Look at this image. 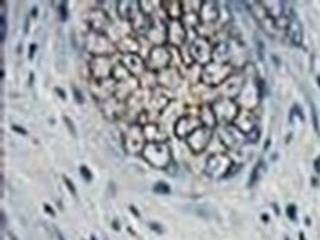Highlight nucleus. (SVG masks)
Returning a JSON list of instances; mask_svg holds the SVG:
<instances>
[{"label":"nucleus","instance_id":"nucleus-1","mask_svg":"<svg viewBox=\"0 0 320 240\" xmlns=\"http://www.w3.org/2000/svg\"><path fill=\"white\" fill-rule=\"evenodd\" d=\"M233 74V66L230 64H217L211 62L205 65L201 71V80L209 87H217L224 84Z\"/></svg>","mask_w":320,"mask_h":240},{"label":"nucleus","instance_id":"nucleus-2","mask_svg":"<svg viewBox=\"0 0 320 240\" xmlns=\"http://www.w3.org/2000/svg\"><path fill=\"white\" fill-rule=\"evenodd\" d=\"M146 161L160 170H167L171 161V149L167 143H146L144 152H142Z\"/></svg>","mask_w":320,"mask_h":240},{"label":"nucleus","instance_id":"nucleus-3","mask_svg":"<svg viewBox=\"0 0 320 240\" xmlns=\"http://www.w3.org/2000/svg\"><path fill=\"white\" fill-rule=\"evenodd\" d=\"M86 49L93 56H111L115 50V46L111 43V40L103 32L90 31L86 40Z\"/></svg>","mask_w":320,"mask_h":240},{"label":"nucleus","instance_id":"nucleus-4","mask_svg":"<svg viewBox=\"0 0 320 240\" xmlns=\"http://www.w3.org/2000/svg\"><path fill=\"white\" fill-rule=\"evenodd\" d=\"M232 168L233 162L226 153H214L208 158L205 173L212 178H224L229 177Z\"/></svg>","mask_w":320,"mask_h":240},{"label":"nucleus","instance_id":"nucleus-5","mask_svg":"<svg viewBox=\"0 0 320 240\" xmlns=\"http://www.w3.org/2000/svg\"><path fill=\"white\" fill-rule=\"evenodd\" d=\"M211 106H212V111H214V115L217 118V123H222L224 126L233 124L240 112L238 103L233 99H227V97H223V99L214 102Z\"/></svg>","mask_w":320,"mask_h":240},{"label":"nucleus","instance_id":"nucleus-6","mask_svg":"<svg viewBox=\"0 0 320 240\" xmlns=\"http://www.w3.org/2000/svg\"><path fill=\"white\" fill-rule=\"evenodd\" d=\"M212 50H214V48L211 46V43L205 37H196L189 48L192 61H195L202 66L212 62Z\"/></svg>","mask_w":320,"mask_h":240},{"label":"nucleus","instance_id":"nucleus-7","mask_svg":"<svg viewBox=\"0 0 320 240\" xmlns=\"http://www.w3.org/2000/svg\"><path fill=\"white\" fill-rule=\"evenodd\" d=\"M145 134H144V127H140L139 124L131 126L127 133L124 134V147L128 153H142L146 146L145 143Z\"/></svg>","mask_w":320,"mask_h":240},{"label":"nucleus","instance_id":"nucleus-8","mask_svg":"<svg viewBox=\"0 0 320 240\" xmlns=\"http://www.w3.org/2000/svg\"><path fill=\"white\" fill-rule=\"evenodd\" d=\"M171 61V55L165 46H154L148 53V68L152 71H164L167 69Z\"/></svg>","mask_w":320,"mask_h":240},{"label":"nucleus","instance_id":"nucleus-9","mask_svg":"<svg viewBox=\"0 0 320 240\" xmlns=\"http://www.w3.org/2000/svg\"><path fill=\"white\" fill-rule=\"evenodd\" d=\"M202 127L201 118L196 115H183L174 126V134L179 139H188L193 131Z\"/></svg>","mask_w":320,"mask_h":240},{"label":"nucleus","instance_id":"nucleus-10","mask_svg":"<svg viewBox=\"0 0 320 240\" xmlns=\"http://www.w3.org/2000/svg\"><path fill=\"white\" fill-rule=\"evenodd\" d=\"M211 137H212V130L209 127L202 126L186 139V143H188V146L191 147L192 152L201 153L208 147V144L211 142Z\"/></svg>","mask_w":320,"mask_h":240},{"label":"nucleus","instance_id":"nucleus-11","mask_svg":"<svg viewBox=\"0 0 320 240\" xmlns=\"http://www.w3.org/2000/svg\"><path fill=\"white\" fill-rule=\"evenodd\" d=\"M115 65L111 62V56H93L90 62L92 75L96 80H106L112 75V69Z\"/></svg>","mask_w":320,"mask_h":240},{"label":"nucleus","instance_id":"nucleus-12","mask_svg":"<svg viewBox=\"0 0 320 240\" xmlns=\"http://www.w3.org/2000/svg\"><path fill=\"white\" fill-rule=\"evenodd\" d=\"M167 40L173 46H182L186 42V27L180 19L170 21L167 27Z\"/></svg>","mask_w":320,"mask_h":240},{"label":"nucleus","instance_id":"nucleus-13","mask_svg":"<svg viewBox=\"0 0 320 240\" xmlns=\"http://www.w3.org/2000/svg\"><path fill=\"white\" fill-rule=\"evenodd\" d=\"M220 139L226 147H236L246 140V136L239 131L233 124H229L220 130Z\"/></svg>","mask_w":320,"mask_h":240},{"label":"nucleus","instance_id":"nucleus-14","mask_svg":"<svg viewBox=\"0 0 320 240\" xmlns=\"http://www.w3.org/2000/svg\"><path fill=\"white\" fill-rule=\"evenodd\" d=\"M233 126L246 136V134H250L253 130L257 128L256 127V116L250 111H242V112H239L238 118L235 119Z\"/></svg>","mask_w":320,"mask_h":240},{"label":"nucleus","instance_id":"nucleus-15","mask_svg":"<svg viewBox=\"0 0 320 240\" xmlns=\"http://www.w3.org/2000/svg\"><path fill=\"white\" fill-rule=\"evenodd\" d=\"M199 21L204 24H212L220 18V9L216 2H202L199 9Z\"/></svg>","mask_w":320,"mask_h":240},{"label":"nucleus","instance_id":"nucleus-16","mask_svg":"<svg viewBox=\"0 0 320 240\" xmlns=\"http://www.w3.org/2000/svg\"><path fill=\"white\" fill-rule=\"evenodd\" d=\"M139 2H130V0H123V2H117V14L124 21H134L137 18V14H140Z\"/></svg>","mask_w":320,"mask_h":240},{"label":"nucleus","instance_id":"nucleus-17","mask_svg":"<svg viewBox=\"0 0 320 240\" xmlns=\"http://www.w3.org/2000/svg\"><path fill=\"white\" fill-rule=\"evenodd\" d=\"M123 65L130 71V74L134 75H140L145 71V62L137 53H124L121 58Z\"/></svg>","mask_w":320,"mask_h":240},{"label":"nucleus","instance_id":"nucleus-18","mask_svg":"<svg viewBox=\"0 0 320 240\" xmlns=\"http://www.w3.org/2000/svg\"><path fill=\"white\" fill-rule=\"evenodd\" d=\"M287 32H288V38L291 40V43L294 46H301L303 38H304V32H303V25H301V22L298 21V18L295 15L291 18V22H289V27H288Z\"/></svg>","mask_w":320,"mask_h":240},{"label":"nucleus","instance_id":"nucleus-19","mask_svg":"<svg viewBox=\"0 0 320 240\" xmlns=\"http://www.w3.org/2000/svg\"><path fill=\"white\" fill-rule=\"evenodd\" d=\"M144 134H145V139L149 140V143H165L167 140V134L157 124H145Z\"/></svg>","mask_w":320,"mask_h":240},{"label":"nucleus","instance_id":"nucleus-20","mask_svg":"<svg viewBox=\"0 0 320 240\" xmlns=\"http://www.w3.org/2000/svg\"><path fill=\"white\" fill-rule=\"evenodd\" d=\"M232 59L230 55V48L227 43L222 42L219 43L214 50H212V62H217V64H229V61Z\"/></svg>","mask_w":320,"mask_h":240},{"label":"nucleus","instance_id":"nucleus-21","mask_svg":"<svg viewBox=\"0 0 320 240\" xmlns=\"http://www.w3.org/2000/svg\"><path fill=\"white\" fill-rule=\"evenodd\" d=\"M160 31L161 32H165L167 28L164 30V25L162 22H152L148 28V38L151 40L152 43H155V46H162V43L165 42L167 38H164L162 35H160Z\"/></svg>","mask_w":320,"mask_h":240},{"label":"nucleus","instance_id":"nucleus-22","mask_svg":"<svg viewBox=\"0 0 320 240\" xmlns=\"http://www.w3.org/2000/svg\"><path fill=\"white\" fill-rule=\"evenodd\" d=\"M261 3H263V6L266 8L269 16H270L272 19H274V21L285 15V8H283V6H285V3H283V2H276V0H270V2H261Z\"/></svg>","mask_w":320,"mask_h":240},{"label":"nucleus","instance_id":"nucleus-23","mask_svg":"<svg viewBox=\"0 0 320 240\" xmlns=\"http://www.w3.org/2000/svg\"><path fill=\"white\" fill-rule=\"evenodd\" d=\"M96 15H97V16H95L93 12L90 14V19H89L90 27L93 28V31L103 32V30L106 28V25L110 24V18L106 16L102 11H96Z\"/></svg>","mask_w":320,"mask_h":240},{"label":"nucleus","instance_id":"nucleus-24","mask_svg":"<svg viewBox=\"0 0 320 240\" xmlns=\"http://www.w3.org/2000/svg\"><path fill=\"white\" fill-rule=\"evenodd\" d=\"M199 118H201L202 126H205V127L212 128L214 126H217V118H216V115H214V111H212V106H211V105H204V106L201 108Z\"/></svg>","mask_w":320,"mask_h":240},{"label":"nucleus","instance_id":"nucleus-25","mask_svg":"<svg viewBox=\"0 0 320 240\" xmlns=\"http://www.w3.org/2000/svg\"><path fill=\"white\" fill-rule=\"evenodd\" d=\"M162 6H165V12L167 15L171 18V21L180 19L183 15V3L177 2V0H173V2H162Z\"/></svg>","mask_w":320,"mask_h":240},{"label":"nucleus","instance_id":"nucleus-26","mask_svg":"<svg viewBox=\"0 0 320 240\" xmlns=\"http://www.w3.org/2000/svg\"><path fill=\"white\" fill-rule=\"evenodd\" d=\"M112 77L117 80L118 83H121V81H126V80L131 78L133 75L130 74V71H128L124 65L118 64V65H115L114 69H112Z\"/></svg>","mask_w":320,"mask_h":240},{"label":"nucleus","instance_id":"nucleus-27","mask_svg":"<svg viewBox=\"0 0 320 240\" xmlns=\"http://www.w3.org/2000/svg\"><path fill=\"white\" fill-rule=\"evenodd\" d=\"M185 18L186 19H183V25L186 27V25H189V27H196L198 25V22H199V15H196V12H188L186 15H185Z\"/></svg>","mask_w":320,"mask_h":240},{"label":"nucleus","instance_id":"nucleus-28","mask_svg":"<svg viewBox=\"0 0 320 240\" xmlns=\"http://www.w3.org/2000/svg\"><path fill=\"white\" fill-rule=\"evenodd\" d=\"M154 192H155V193H160V194H170V193H171V189H170V186H168L167 183L160 181V183H157V184L154 186Z\"/></svg>","mask_w":320,"mask_h":240},{"label":"nucleus","instance_id":"nucleus-29","mask_svg":"<svg viewBox=\"0 0 320 240\" xmlns=\"http://www.w3.org/2000/svg\"><path fill=\"white\" fill-rule=\"evenodd\" d=\"M261 168H264L263 161L258 162V165H256V168L253 170V174H251V178H250V186H254V184L257 183V180H258V177H260V171H261Z\"/></svg>","mask_w":320,"mask_h":240},{"label":"nucleus","instance_id":"nucleus-30","mask_svg":"<svg viewBox=\"0 0 320 240\" xmlns=\"http://www.w3.org/2000/svg\"><path fill=\"white\" fill-rule=\"evenodd\" d=\"M6 31H8L6 18H5V15H2V18H0V42L2 43L6 40Z\"/></svg>","mask_w":320,"mask_h":240},{"label":"nucleus","instance_id":"nucleus-31","mask_svg":"<svg viewBox=\"0 0 320 240\" xmlns=\"http://www.w3.org/2000/svg\"><path fill=\"white\" fill-rule=\"evenodd\" d=\"M68 5H66V2H61L59 3V8H58V11H59V16H61V19L62 21H66L68 19Z\"/></svg>","mask_w":320,"mask_h":240},{"label":"nucleus","instance_id":"nucleus-32","mask_svg":"<svg viewBox=\"0 0 320 240\" xmlns=\"http://www.w3.org/2000/svg\"><path fill=\"white\" fill-rule=\"evenodd\" d=\"M311 106V118H313V127L316 130L317 134H320V128H319V118H317V112H316V108L313 106V103L310 105Z\"/></svg>","mask_w":320,"mask_h":240},{"label":"nucleus","instance_id":"nucleus-33","mask_svg":"<svg viewBox=\"0 0 320 240\" xmlns=\"http://www.w3.org/2000/svg\"><path fill=\"white\" fill-rule=\"evenodd\" d=\"M64 121H65V124H66V127H68V130H69V133L73 134L74 137L77 136V131H76V127H74V123L71 121V118L69 116H64Z\"/></svg>","mask_w":320,"mask_h":240},{"label":"nucleus","instance_id":"nucleus-34","mask_svg":"<svg viewBox=\"0 0 320 240\" xmlns=\"http://www.w3.org/2000/svg\"><path fill=\"white\" fill-rule=\"evenodd\" d=\"M258 139H260V130H258V128L253 130L250 134H246V140H248V142H251V143H257Z\"/></svg>","mask_w":320,"mask_h":240},{"label":"nucleus","instance_id":"nucleus-35","mask_svg":"<svg viewBox=\"0 0 320 240\" xmlns=\"http://www.w3.org/2000/svg\"><path fill=\"white\" fill-rule=\"evenodd\" d=\"M287 214H288V217H289L292 221H297V208H295V205H289V207L287 208Z\"/></svg>","mask_w":320,"mask_h":240},{"label":"nucleus","instance_id":"nucleus-36","mask_svg":"<svg viewBox=\"0 0 320 240\" xmlns=\"http://www.w3.org/2000/svg\"><path fill=\"white\" fill-rule=\"evenodd\" d=\"M64 181H65V184H66V187L69 189V192H71V194L73 196H77V190H76V187H74V184H73V181H71L68 177H64Z\"/></svg>","mask_w":320,"mask_h":240},{"label":"nucleus","instance_id":"nucleus-37","mask_svg":"<svg viewBox=\"0 0 320 240\" xmlns=\"http://www.w3.org/2000/svg\"><path fill=\"white\" fill-rule=\"evenodd\" d=\"M80 171H81V176H83V178L86 180V181H90L92 180V174H90V171H89V168L87 167H81L80 168Z\"/></svg>","mask_w":320,"mask_h":240},{"label":"nucleus","instance_id":"nucleus-38","mask_svg":"<svg viewBox=\"0 0 320 240\" xmlns=\"http://www.w3.org/2000/svg\"><path fill=\"white\" fill-rule=\"evenodd\" d=\"M73 93H74V97H76V100H77L79 103H84V97H83V95H81V92H80V90L74 89V90H73Z\"/></svg>","mask_w":320,"mask_h":240},{"label":"nucleus","instance_id":"nucleus-39","mask_svg":"<svg viewBox=\"0 0 320 240\" xmlns=\"http://www.w3.org/2000/svg\"><path fill=\"white\" fill-rule=\"evenodd\" d=\"M12 128L16 131V133H19V134H22V136H27L28 134V131L25 130V128H22V127H19V126H12Z\"/></svg>","mask_w":320,"mask_h":240},{"label":"nucleus","instance_id":"nucleus-40","mask_svg":"<svg viewBox=\"0 0 320 240\" xmlns=\"http://www.w3.org/2000/svg\"><path fill=\"white\" fill-rule=\"evenodd\" d=\"M43 208H45V211H46V212H48L50 217H55V215H56V214H55V211L52 209V207H50L49 204H45V205H43Z\"/></svg>","mask_w":320,"mask_h":240},{"label":"nucleus","instance_id":"nucleus-41","mask_svg":"<svg viewBox=\"0 0 320 240\" xmlns=\"http://www.w3.org/2000/svg\"><path fill=\"white\" fill-rule=\"evenodd\" d=\"M149 227L154 230V231H157V233H162V227L160 225V224H155V223H149Z\"/></svg>","mask_w":320,"mask_h":240},{"label":"nucleus","instance_id":"nucleus-42","mask_svg":"<svg viewBox=\"0 0 320 240\" xmlns=\"http://www.w3.org/2000/svg\"><path fill=\"white\" fill-rule=\"evenodd\" d=\"M35 49H37V45H31V46H30V50H28V58H30V59H32V58H34Z\"/></svg>","mask_w":320,"mask_h":240},{"label":"nucleus","instance_id":"nucleus-43","mask_svg":"<svg viewBox=\"0 0 320 240\" xmlns=\"http://www.w3.org/2000/svg\"><path fill=\"white\" fill-rule=\"evenodd\" d=\"M128 209L131 211V214H133L134 217H137V218L140 217V212H139V211L136 209V207H133V205H130V207H128Z\"/></svg>","mask_w":320,"mask_h":240},{"label":"nucleus","instance_id":"nucleus-44","mask_svg":"<svg viewBox=\"0 0 320 240\" xmlns=\"http://www.w3.org/2000/svg\"><path fill=\"white\" fill-rule=\"evenodd\" d=\"M55 93H58V95L61 96V99H66V96H65V93L62 92L61 87H55Z\"/></svg>","mask_w":320,"mask_h":240},{"label":"nucleus","instance_id":"nucleus-45","mask_svg":"<svg viewBox=\"0 0 320 240\" xmlns=\"http://www.w3.org/2000/svg\"><path fill=\"white\" fill-rule=\"evenodd\" d=\"M112 227H114V228H115L117 231H120V223H118L117 220H115V221L112 223Z\"/></svg>","mask_w":320,"mask_h":240},{"label":"nucleus","instance_id":"nucleus-46","mask_svg":"<svg viewBox=\"0 0 320 240\" xmlns=\"http://www.w3.org/2000/svg\"><path fill=\"white\" fill-rule=\"evenodd\" d=\"M314 165H316V170H317V173H320V158H319L317 161L314 162Z\"/></svg>","mask_w":320,"mask_h":240},{"label":"nucleus","instance_id":"nucleus-47","mask_svg":"<svg viewBox=\"0 0 320 240\" xmlns=\"http://www.w3.org/2000/svg\"><path fill=\"white\" fill-rule=\"evenodd\" d=\"M261 218H263V221H264V223H269V221H270L269 215H266V214H263V215H261Z\"/></svg>","mask_w":320,"mask_h":240},{"label":"nucleus","instance_id":"nucleus-48","mask_svg":"<svg viewBox=\"0 0 320 240\" xmlns=\"http://www.w3.org/2000/svg\"><path fill=\"white\" fill-rule=\"evenodd\" d=\"M8 236L11 237V240H18V239H16V236H15L14 233H11V231H8Z\"/></svg>","mask_w":320,"mask_h":240},{"label":"nucleus","instance_id":"nucleus-49","mask_svg":"<svg viewBox=\"0 0 320 240\" xmlns=\"http://www.w3.org/2000/svg\"><path fill=\"white\" fill-rule=\"evenodd\" d=\"M56 236H58V239H59V240H65V239H64V236H62L59 231H56Z\"/></svg>","mask_w":320,"mask_h":240},{"label":"nucleus","instance_id":"nucleus-50","mask_svg":"<svg viewBox=\"0 0 320 240\" xmlns=\"http://www.w3.org/2000/svg\"><path fill=\"white\" fill-rule=\"evenodd\" d=\"M273 208H274V212H276V214H279V208H277V205H276V204H273Z\"/></svg>","mask_w":320,"mask_h":240},{"label":"nucleus","instance_id":"nucleus-51","mask_svg":"<svg viewBox=\"0 0 320 240\" xmlns=\"http://www.w3.org/2000/svg\"><path fill=\"white\" fill-rule=\"evenodd\" d=\"M316 81H317V84H319V87H320V75H317V78H316Z\"/></svg>","mask_w":320,"mask_h":240},{"label":"nucleus","instance_id":"nucleus-52","mask_svg":"<svg viewBox=\"0 0 320 240\" xmlns=\"http://www.w3.org/2000/svg\"><path fill=\"white\" fill-rule=\"evenodd\" d=\"M300 240H305V237H304V234H303V233H300Z\"/></svg>","mask_w":320,"mask_h":240},{"label":"nucleus","instance_id":"nucleus-53","mask_svg":"<svg viewBox=\"0 0 320 240\" xmlns=\"http://www.w3.org/2000/svg\"><path fill=\"white\" fill-rule=\"evenodd\" d=\"M285 240H289V239H288V237H287V239H285Z\"/></svg>","mask_w":320,"mask_h":240}]
</instances>
